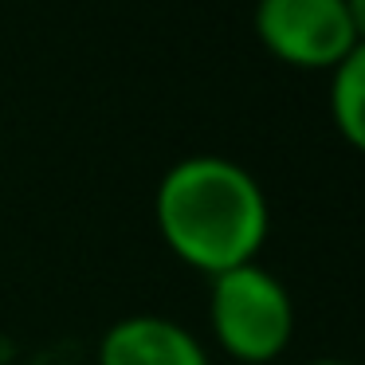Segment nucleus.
<instances>
[{
	"label": "nucleus",
	"mask_w": 365,
	"mask_h": 365,
	"mask_svg": "<svg viewBox=\"0 0 365 365\" xmlns=\"http://www.w3.org/2000/svg\"><path fill=\"white\" fill-rule=\"evenodd\" d=\"M153 220L165 247L208 279L255 263L271 232L263 185L240 161L197 153L165 169L153 192Z\"/></svg>",
	"instance_id": "obj_1"
},
{
	"label": "nucleus",
	"mask_w": 365,
	"mask_h": 365,
	"mask_svg": "<svg viewBox=\"0 0 365 365\" xmlns=\"http://www.w3.org/2000/svg\"><path fill=\"white\" fill-rule=\"evenodd\" d=\"M208 322L228 357L240 365H267L283 357L294 338V302L271 271L244 263L212 279Z\"/></svg>",
	"instance_id": "obj_2"
},
{
	"label": "nucleus",
	"mask_w": 365,
	"mask_h": 365,
	"mask_svg": "<svg viewBox=\"0 0 365 365\" xmlns=\"http://www.w3.org/2000/svg\"><path fill=\"white\" fill-rule=\"evenodd\" d=\"M252 24L279 63L334 71L354 51L346 0H255Z\"/></svg>",
	"instance_id": "obj_3"
},
{
	"label": "nucleus",
	"mask_w": 365,
	"mask_h": 365,
	"mask_svg": "<svg viewBox=\"0 0 365 365\" xmlns=\"http://www.w3.org/2000/svg\"><path fill=\"white\" fill-rule=\"evenodd\" d=\"M98 365H208L205 346L181 322L161 314H130L106 326Z\"/></svg>",
	"instance_id": "obj_4"
},
{
	"label": "nucleus",
	"mask_w": 365,
	"mask_h": 365,
	"mask_svg": "<svg viewBox=\"0 0 365 365\" xmlns=\"http://www.w3.org/2000/svg\"><path fill=\"white\" fill-rule=\"evenodd\" d=\"M330 114L341 142L365 153V43H354V51L330 71Z\"/></svg>",
	"instance_id": "obj_5"
},
{
	"label": "nucleus",
	"mask_w": 365,
	"mask_h": 365,
	"mask_svg": "<svg viewBox=\"0 0 365 365\" xmlns=\"http://www.w3.org/2000/svg\"><path fill=\"white\" fill-rule=\"evenodd\" d=\"M346 16L349 28H354V40L365 43V0H346Z\"/></svg>",
	"instance_id": "obj_6"
},
{
	"label": "nucleus",
	"mask_w": 365,
	"mask_h": 365,
	"mask_svg": "<svg viewBox=\"0 0 365 365\" xmlns=\"http://www.w3.org/2000/svg\"><path fill=\"white\" fill-rule=\"evenodd\" d=\"M310 365H349V361H338V357H322V361H310Z\"/></svg>",
	"instance_id": "obj_7"
}]
</instances>
